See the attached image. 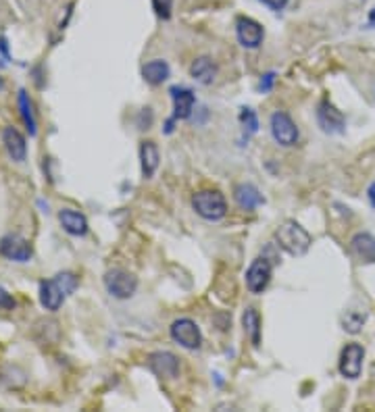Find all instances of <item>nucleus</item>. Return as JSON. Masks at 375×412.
<instances>
[{
	"label": "nucleus",
	"instance_id": "nucleus-1",
	"mask_svg": "<svg viewBox=\"0 0 375 412\" xmlns=\"http://www.w3.org/2000/svg\"><path fill=\"white\" fill-rule=\"evenodd\" d=\"M75 287H77V277L74 273H59L55 279L40 283V302L46 311H59L65 298L74 294Z\"/></svg>",
	"mask_w": 375,
	"mask_h": 412
},
{
	"label": "nucleus",
	"instance_id": "nucleus-3",
	"mask_svg": "<svg viewBox=\"0 0 375 412\" xmlns=\"http://www.w3.org/2000/svg\"><path fill=\"white\" fill-rule=\"evenodd\" d=\"M192 208L205 221H221L227 215V200L219 190H200L192 196Z\"/></svg>",
	"mask_w": 375,
	"mask_h": 412
},
{
	"label": "nucleus",
	"instance_id": "nucleus-24",
	"mask_svg": "<svg viewBox=\"0 0 375 412\" xmlns=\"http://www.w3.org/2000/svg\"><path fill=\"white\" fill-rule=\"evenodd\" d=\"M152 8L156 13L158 19H171V10H173V0H152Z\"/></svg>",
	"mask_w": 375,
	"mask_h": 412
},
{
	"label": "nucleus",
	"instance_id": "nucleus-21",
	"mask_svg": "<svg viewBox=\"0 0 375 412\" xmlns=\"http://www.w3.org/2000/svg\"><path fill=\"white\" fill-rule=\"evenodd\" d=\"M242 325H244V333L250 337L252 346H261V315L257 308L248 306L242 315Z\"/></svg>",
	"mask_w": 375,
	"mask_h": 412
},
{
	"label": "nucleus",
	"instance_id": "nucleus-18",
	"mask_svg": "<svg viewBox=\"0 0 375 412\" xmlns=\"http://www.w3.org/2000/svg\"><path fill=\"white\" fill-rule=\"evenodd\" d=\"M158 163H161V155H158V148H156V144L154 142H142L140 144V165H142V175L150 179L154 173H156V169H158Z\"/></svg>",
	"mask_w": 375,
	"mask_h": 412
},
{
	"label": "nucleus",
	"instance_id": "nucleus-23",
	"mask_svg": "<svg viewBox=\"0 0 375 412\" xmlns=\"http://www.w3.org/2000/svg\"><path fill=\"white\" fill-rule=\"evenodd\" d=\"M240 121H242L244 129H248V136L257 134V129H259V119H257V115H254V111H252V108H242V113H240Z\"/></svg>",
	"mask_w": 375,
	"mask_h": 412
},
{
	"label": "nucleus",
	"instance_id": "nucleus-8",
	"mask_svg": "<svg viewBox=\"0 0 375 412\" xmlns=\"http://www.w3.org/2000/svg\"><path fill=\"white\" fill-rule=\"evenodd\" d=\"M271 273H273L271 262L265 256L254 258L252 264L246 271V287H248V292L250 294H263L267 290L269 281H271Z\"/></svg>",
	"mask_w": 375,
	"mask_h": 412
},
{
	"label": "nucleus",
	"instance_id": "nucleus-14",
	"mask_svg": "<svg viewBox=\"0 0 375 412\" xmlns=\"http://www.w3.org/2000/svg\"><path fill=\"white\" fill-rule=\"evenodd\" d=\"M233 198H236V204L242 211H254L257 206H261L265 202L261 192H259V187L254 183H240V185H236Z\"/></svg>",
	"mask_w": 375,
	"mask_h": 412
},
{
	"label": "nucleus",
	"instance_id": "nucleus-7",
	"mask_svg": "<svg viewBox=\"0 0 375 412\" xmlns=\"http://www.w3.org/2000/svg\"><path fill=\"white\" fill-rule=\"evenodd\" d=\"M171 339L175 343H179L186 350H198L203 346V333L200 327L192 321V319H177L171 323L169 327Z\"/></svg>",
	"mask_w": 375,
	"mask_h": 412
},
{
	"label": "nucleus",
	"instance_id": "nucleus-29",
	"mask_svg": "<svg viewBox=\"0 0 375 412\" xmlns=\"http://www.w3.org/2000/svg\"><path fill=\"white\" fill-rule=\"evenodd\" d=\"M369 202H371V206L375 208V181L371 183V187H369Z\"/></svg>",
	"mask_w": 375,
	"mask_h": 412
},
{
	"label": "nucleus",
	"instance_id": "nucleus-12",
	"mask_svg": "<svg viewBox=\"0 0 375 412\" xmlns=\"http://www.w3.org/2000/svg\"><path fill=\"white\" fill-rule=\"evenodd\" d=\"M171 100H173V119L177 121H184V119H190L192 113H194V106H196V96L192 90L188 87H171Z\"/></svg>",
	"mask_w": 375,
	"mask_h": 412
},
{
	"label": "nucleus",
	"instance_id": "nucleus-30",
	"mask_svg": "<svg viewBox=\"0 0 375 412\" xmlns=\"http://www.w3.org/2000/svg\"><path fill=\"white\" fill-rule=\"evenodd\" d=\"M369 25H375V8L369 13Z\"/></svg>",
	"mask_w": 375,
	"mask_h": 412
},
{
	"label": "nucleus",
	"instance_id": "nucleus-11",
	"mask_svg": "<svg viewBox=\"0 0 375 412\" xmlns=\"http://www.w3.org/2000/svg\"><path fill=\"white\" fill-rule=\"evenodd\" d=\"M149 369L161 379H175L179 375V360L173 352H152L149 356Z\"/></svg>",
	"mask_w": 375,
	"mask_h": 412
},
{
	"label": "nucleus",
	"instance_id": "nucleus-17",
	"mask_svg": "<svg viewBox=\"0 0 375 412\" xmlns=\"http://www.w3.org/2000/svg\"><path fill=\"white\" fill-rule=\"evenodd\" d=\"M59 221L63 229L71 236H86L88 234V219L74 208H63L59 213Z\"/></svg>",
	"mask_w": 375,
	"mask_h": 412
},
{
	"label": "nucleus",
	"instance_id": "nucleus-4",
	"mask_svg": "<svg viewBox=\"0 0 375 412\" xmlns=\"http://www.w3.org/2000/svg\"><path fill=\"white\" fill-rule=\"evenodd\" d=\"M104 287L107 292L117 300H128L138 290V277L123 269H113L104 275Z\"/></svg>",
	"mask_w": 375,
	"mask_h": 412
},
{
	"label": "nucleus",
	"instance_id": "nucleus-28",
	"mask_svg": "<svg viewBox=\"0 0 375 412\" xmlns=\"http://www.w3.org/2000/svg\"><path fill=\"white\" fill-rule=\"evenodd\" d=\"M13 306H15V300L0 287V308H6V311H8V308H13Z\"/></svg>",
	"mask_w": 375,
	"mask_h": 412
},
{
	"label": "nucleus",
	"instance_id": "nucleus-26",
	"mask_svg": "<svg viewBox=\"0 0 375 412\" xmlns=\"http://www.w3.org/2000/svg\"><path fill=\"white\" fill-rule=\"evenodd\" d=\"M259 2H263L267 8H271V10H278V13H280V10H284V8L288 6V2H290V0H259Z\"/></svg>",
	"mask_w": 375,
	"mask_h": 412
},
{
	"label": "nucleus",
	"instance_id": "nucleus-2",
	"mask_svg": "<svg viewBox=\"0 0 375 412\" xmlns=\"http://www.w3.org/2000/svg\"><path fill=\"white\" fill-rule=\"evenodd\" d=\"M275 242L290 256H302V254L308 252V248L313 244V238L296 221H284L280 225V229L275 232Z\"/></svg>",
	"mask_w": 375,
	"mask_h": 412
},
{
	"label": "nucleus",
	"instance_id": "nucleus-25",
	"mask_svg": "<svg viewBox=\"0 0 375 412\" xmlns=\"http://www.w3.org/2000/svg\"><path fill=\"white\" fill-rule=\"evenodd\" d=\"M363 325H365V315L350 313V315L344 317V329L348 331V333H359Z\"/></svg>",
	"mask_w": 375,
	"mask_h": 412
},
{
	"label": "nucleus",
	"instance_id": "nucleus-6",
	"mask_svg": "<svg viewBox=\"0 0 375 412\" xmlns=\"http://www.w3.org/2000/svg\"><path fill=\"white\" fill-rule=\"evenodd\" d=\"M363 360H365V348L357 341L346 343L338 362L340 375L346 379H359L363 373Z\"/></svg>",
	"mask_w": 375,
	"mask_h": 412
},
{
	"label": "nucleus",
	"instance_id": "nucleus-15",
	"mask_svg": "<svg viewBox=\"0 0 375 412\" xmlns=\"http://www.w3.org/2000/svg\"><path fill=\"white\" fill-rule=\"evenodd\" d=\"M2 142H4L6 152L11 155L13 161H25V157H27V144H25V138L15 127H6L2 132Z\"/></svg>",
	"mask_w": 375,
	"mask_h": 412
},
{
	"label": "nucleus",
	"instance_id": "nucleus-5",
	"mask_svg": "<svg viewBox=\"0 0 375 412\" xmlns=\"http://www.w3.org/2000/svg\"><path fill=\"white\" fill-rule=\"evenodd\" d=\"M269 125H271V136H273V140H275L280 146L290 148V146H296V144H299L300 132L299 127H296V123L292 121V117H290L288 113L275 111V113L271 115Z\"/></svg>",
	"mask_w": 375,
	"mask_h": 412
},
{
	"label": "nucleus",
	"instance_id": "nucleus-13",
	"mask_svg": "<svg viewBox=\"0 0 375 412\" xmlns=\"http://www.w3.org/2000/svg\"><path fill=\"white\" fill-rule=\"evenodd\" d=\"M0 254L15 262H27L32 258V246L19 236H4L0 240Z\"/></svg>",
	"mask_w": 375,
	"mask_h": 412
},
{
	"label": "nucleus",
	"instance_id": "nucleus-10",
	"mask_svg": "<svg viewBox=\"0 0 375 412\" xmlns=\"http://www.w3.org/2000/svg\"><path fill=\"white\" fill-rule=\"evenodd\" d=\"M317 123H319V127H321L325 134H332V136L342 134L344 127H346L344 115H342L329 100H321V102H319V106H317Z\"/></svg>",
	"mask_w": 375,
	"mask_h": 412
},
{
	"label": "nucleus",
	"instance_id": "nucleus-9",
	"mask_svg": "<svg viewBox=\"0 0 375 412\" xmlns=\"http://www.w3.org/2000/svg\"><path fill=\"white\" fill-rule=\"evenodd\" d=\"M236 36H238V42L248 48V50H254L263 44V38H265V31H263V25L250 17H238L236 19Z\"/></svg>",
	"mask_w": 375,
	"mask_h": 412
},
{
	"label": "nucleus",
	"instance_id": "nucleus-20",
	"mask_svg": "<svg viewBox=\"0 0 375 412\" xmlns=\"http://www.w3.org/2000/svg\"><path fill=\"white\" fill-rule=\"evenodd\" d=\"M169 73H171V69H169L167 61H163V59H154L142 67V78L150 85H161L163 82H167Z\"/></svg>",
	"mask_w": 375,
	"mask_h": 412
},
{
	"label": "nucleus",
	"instance_id": "nucleus-22",
	"mask_svg": "<svg viewBox=\"0 0 375 412\" xmlns=\"http://www.w3.org/2000/svg\"><path fill=\"white\" fill-rule=\"evenodd\" d=\"M19 108H21V117H23V123H25L29 136H36V117H34L32 100H29V96H27L25 90L19 92Z\"/></svg>",
	"mask_w": 375,
	"mask_h": 412
},
{
	"label": "nucleus",
	"instance_id": "nucleus-27",
	"mask_svg": "<svg viewBox=\"0 0 375 412\" xmlns=\"http://www.w3.org/2000/svg\"><path fill=\"white\" fill-rule=\"evenodd\" d=\"M273 82H275V73H273V71L265 73V76H263V80H261V92H271Z\"/></svg>",
	"mask_w": 375,
	"mask_h": 412
},
{
	"label": "nucleus",
	"instance_id": "nucleus-16",
	"mask_svg": "<svg viewBox=\"0 0 375 412\" xmlns=\"http://www.w3.org/2000/svg\"><path fill=\"white\" fill-rule=\"evenodd\" d=\"M350 250L361 262H375V238L367 232L357 234L350 240Z\"/></svg>",
	"mask_w": 375,
	"mask_h": 412
},
{
	"label": "nucleus",
	"instance_id": "nucleus-19",
	"mask_svg": "<svg viewBox=\"0 0 375 412\" xmlns=\"http://www.w3.org/2000/svg\"><path fill=\"white\" fill-rule=\"evenodd\" d=\"M190 76L196 80V82L205 83H213L215 76H217V65L209 59V57H198L192 65H190Z\"/></svg>",
	"mask_w": 375,
	"mask_h": 412
}]
</instances>
